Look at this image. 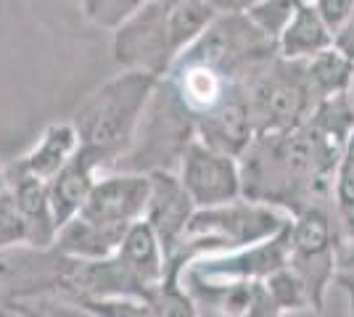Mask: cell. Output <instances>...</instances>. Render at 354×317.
<instances>
[{"label": "cell", "mask_w": 354, "mask_h": 317, "mask_svg": "<svg viewBox=\"0 0 354 317\" xmlns=\"http://www.w3.org/2000/svg\"><path fill=\"white\" fill-rule=\"evenodd\" d=\"M344 146L312 122L291 133H265L238 159L246 201L296 217L310 209H333V182Z\"/></svg>", "instance_id": "obj_1"}, {"label": "cell", "mask_w": 354, "mask_h": 317, "mask_svg": "<svg viewBox=\"0 0 354 317\" xmlns=\"http://www.w3.org/2000/svg\"><path fill=\"white\" fill-rule=\"evenodd\" d=\"M151 177L143 172H106L90 191L85 206L59 227L53 251L61 257L95 262L117 254L122 241L143 222Z\"/></svg>", "instance_id": "obj_2"}, {"label": "cell", "mask_w": 354, "mask_h": 317, "mask_svg": "<svg viewBox=\"0 0 354 317\" xmlns=\"http://www.w3.org/2000/svg\"><path fill=\"white\" fill-rule=\"evenodd\" d=\"M217 14L201 0H151L111 35V53L122 72L164 79Z\"/></svg>", "instance_id": "obj_3"}, {"label": "cell", "mask_w": 354, "mask_h": 317, "mask_svg": "<svg viewBox=\"0 0 354 317\" xmlns=\"http://www.w3.org/2000/svg\"><path fill=\"white\" fill-rule=\"evenodd\" d=\"M156 85L159 79L143 72H119L74 111L72 124L80 137V151L101 169V175L114 172L130 153Z\"/></svg>", "instance_id": "obj_4"}, {"label": "cell", "mask_w": 354, "mask_h": 317, "mask_svg": "<svg viewBox=\"0 0 354 317\" xmlns=\"http://www.w3.org/2000/svg\"><path fill=\"white\" fill-rule=\"evenodd\" d=\"M291 222V217L281 209L265 204H254L238 198L233 204L214 209H196L183 246L167 265V278H177L191 267L196 259L233 254L278 236Z\"/></svg>", "instance_id": "obj_5"}, {"label": "cell", "mask_w": 354, "mask_h": 317, "mask_svg": "<svg viewBox=\"0 0 354 317\" xmlns=\"http://www.w3.org/2000/svg\"><path fill=\"white\" fill-rule=\"evenodd\" d=\"M257 135L291 133L307 124L320 98L312 90L304 61L275 59L243 82Z\"/></svg>", "instance_id": "obj_6"}, {"label": "cell", "mask_w": 354, "mask_h": 317, "mask_svg": "<svg viewBox=\"0 0 354 317\" xmlns=\"http://www.w3.org/2000/svg\"><path fill=\"white\" fill-rule=\"evenodd\" d=\"M193 140H196V122L177 104L169 85L159 79L133 148L114 172H143V175L177 172V164Z\"/></svg>", "instance_id": "obj_7"}, {"label": "cell", "mask_w": 354, "mask_h": 317, "mask_svg": "<svg viewBox=\"0 0 354 317\" xmlns=\"http://www.w3.org/2000/svg\"><path fill=\"white\" fill-rule=\"evenodd\" d=\"M183 56L201 61L225 79L243 85L257 69L278 56V40L259 30L246 14L217 16Z\"/></svg>", "instance_id": "obj_8"}, {"label": "cell", "mask_w": 354, "mask_h": 317, "mask_svg": "<svg viewBox=\"0 0 354 317\" xmlns=\"http://www.w3.org/2000/svg\"><path fill=\"white\" fill-rule=\"evenodd\" d=\"M286 265L301 278L312 299V309L320 312L325 294L336 283L341 270L339 225L333 209H310L291 217Z\"/></svg>", "instance_id": "obj_9"}, {"label": "cell", "mask_w": 354, "mask_h": 317, "mask_svg": "<svg viewBox=\"0 0 354 317\" xmlns=\"http://www.w3.org/2000/svg\"><path fill=\"white\" fill-rule=\"evenodd\" d=\"M288 225L270 241H262L257 246L241 249L233 254L196 259L180 275L183 286H236V283L267 280L272 272L286 267L288 262Z\"/></svg>", "instance_id": "obj_10"}, {"label": "cell", "mask_w": 354, "mask_h": 317, "mask_svg": "<svg viewBox=\"0 0 354 317\" xmlns=\"http://www.w3.org/2000/svg\"><path fill=\"white\" fill-rule=\"evenodd\" d=\"M177 177L196 209H214L243 198L238 159L209 148L201 140H193L185 148L177 164Z\"/></svg>", "instance_id": "obj_11"}, {"label": "cell", "mask_w": 354, "mask_h": 317, "mask_svg": "<svg viewBox=\"0 0 354 317\" xmlns=\"http://www.w3.org/2000/svg\"><path fill=\"white\" fill-rule=\"evenodd\" d=\"M148 177H151V196H148L143 222L151 227L156 241L162 243V251L169 265V259L183 246L196 206L191 196L185 193L177 172H151Z\"/></svg>", "instance_id": "obj_12"}, {"label": "cell", "mask_w": 354, "mask_h": 317, "mask_svg": "<svg viewBox=\"0 0 354 317\" xmlns=\"http://www.w3.org/2000/svg\"><path fill=\"white\" fill-rule=\"evenodd\" d=\"M254 137H257V127H254V117H251L243 85L230 93L220 108H214L212 114L196 122V140H201L204 146L227 153L233 159L243 156Z\"/></svg>", "instance_id": "obj_13"}, {"label": "cell", "mask_w": 354, "mask_h": 317, "mask_svg": "<svg viewBox=\"0 0 354 317\" xmlns=\"http://www.w3.org/2000/svg\"><path fill=\"white\" fill-rule=\"evenodd\" d=\"M77 151H80V137L72 122H53L45 127L30 151L21 153L16 162H8V172L48 182L72 162Z\"/></svg>", "instance_id": "obj_14"}, {"label": "cell", "mask_w": 354, "mask_h": 317, "mask_svg": "<svg viewBox=\"0 0 354 317\" xmlns=\"http://www.w3.org/2000/svg\"><path fill=\"white\" fill-rule=\"evenodd\" d=\"M8 191L14 193L19 214L27 225V238H30L27 249H53L59 225H56L53 206H50L48 182L8 172Z\"/></svg>", "instance_id": "obj_15"}, {"label": "cell", "mask_w": 354, "mask_h": 317, "mask_svg": "<svg viewBox=\"0 0 354 317\" xmlns=\"http://www.w3.org/2000/svg\"><path fill=\"white\" fill-rule=\"evenodd\" d=\"M98 177H101V169L82 151H77L72 156V162L64 166L53 180H48V193H50L56 225H66L74 214L85 206Z\"/></svg>", "instance_id": "obj_16"}, {"label": "cell", "mask_w": 354, "mask_h": 317, "mask_svg": "<svg viewBox=\"0 0 354 317\" xmlns=\"http://www.w3.org/2000/svg\"><path fill=\"white\" fill-rule=\"evenodd\" d=\"M333 46H336L333 32L328 30V24L312 6V0H307L281 32L278 56L288 61H310L325 50H330Z\"/></svg>", "instance_id": "obj_17"}, {"label": "cell", "mask_w": 354, "mask_h": 317, "mask_svg": "<svg viewBox=\"0 0 354 317\" xmlns=\"http://www.w3.org/2000/svg\"><path fill=\"white\" fill-rule=\"evenodd\" d=\"M333 217L339 225L341 267L354 265V133L349 135L333 182Z\"/></svg>", "instance_id": "obj_18"}, {"label": "cell", "mask_w": 354, "mask_h": 317, "mask_svg": "<svg viewBox=\"0 0 354 317\" xmlns=\"http://www.w3.org/2000/svg\"><path fill=\"white\" fill-rule=\"evenodd\" d=\"M304 64H307V77L312 82V90L320 101L349 93L354 79V61L349 56H344L336 46L320 53V56H315V59L304 61Z\"/></svg>", "instance_id": "obj_19"}, {"label": "cell", "mask_w": 354, "mask_h": 317, "mask_svg": "<svg viewBox=\"0 0 354 317\" xmlns=\"http://www.w3.org/2000/svg\"><path fill=\"white\" fill-rule=\"evenodd\" d=\"M265 286L270 291V296H272V302L281 307L283 315H294V312L312 309V299L310 294H307V288H304L301 278L288 265L281 267L278 272H272L265 280Z\"/></svg>", "instance_id": "obj_20"}, {"label": "cell", "mask_w": 354, "mask_h": 317, "mask_svg": "<svg viewBox=\"0 0 354 317\" xmlns=\"http://www.w3.org/2000/svg\"><path fill=\"white\" fill-rule=\"evenodd\" d=\"M146 304L151 309V317H201L188 288L177 278H167L162 286L148 296Z\"/></svg>", "instance_id": "obj_21"}, {"label": "cell", "mask_w": 354, "mask_h": 317, "mask_svg": "<svg viewBox=\"0 0 354 317\" xmlns=\"http://www.w3.org/2000/svg\"><path fill=\"white\" fill-rule=\"evenodd\" d=\"M151 0H82L80 8L82 16L93 27L114 32L119 30L130 16H135Z\"/></svg>", "instance_id": "obj_22"}, {"label": "cell", "mask_w": 354, "mask_h": 317, "mask_svg": "<svg viewBox=\"0 0 354 317\" xmlns=\"http://www.w3.org/2000/svg\"><path fill=\"white\" fill-rule=\"evenodd\" d=\"M307 0H265L259 3L254 11H249V19L259 27L262 32H267L272 40L281 37V32L286 30V24L294 19V14L304 6Z\"/></svg>", "instance_id": "obj_23"}, {"label": "cell", "mask_w": 354, "mask_h": 317, "mask_svg": "<svg viewBox=\"0 0 354 317\" xmlns=\"http://www.w3.org/2000/svg\"><path fill=\"white\" fill-rule=\"evenodd\" d=\"M27 225L19 214V206L11 191L0 193V254H8L14 249H27Z\"/></svg>", "instance_id": "obj_24"}, {"label": "cell", "mask_w": 354, "mask_h": 317, "mask_svg": "<svg viewBox=\"0 0 354 317\" xmlns=\"http://www.w3.org/2000/svg\"><path fill=\"white\" fill-rule=\"evenodd\" d=\"M21 317H93L77 302L64 296H30V299H8Z\"/></svg>", "instance_id": "obj_25"}, {"label": "cell", "mask_w": 354, "mask_h": 317, "mask_svg": "<svg viewBox=\"0 0 354 317\" xmlns=\"http://www.w3.org/2000/svg\"><path fill=\"white\" fill-rule=\"evenodd\" d=\"M77 304L93 317H151L148 304L140 299H88Z\"/></svg>", "instance_id": "obj_26"}, {"label": "cell", "mask_w": 354, "mask_h": 317, "mask_svg": "<svg viewBox=\"0 0 354 317\" xmlns=\"http://www.w3.org/2000/svg\"><path fill=\"white\" fill-rule=\"evenodd\" d=\"M312 6L323 16V21L328 24V30L333 32V37L354 19V0H312Z\"/></svg>", "instance_id": "obj_27"}, {"label": "cell", "mask_w": 354, "mask_h": 317, "mask_svg": "<svg viewBox=\"0 0 354 317\" xmlns=\"http://www.w3.org/2000/svg\"><path fill=\"white\" fill-rule=\"evenodd\" d=\"M207 8H212L217 16H238V14H249L254 11L259 3L265 0H201Z\"/></svg>", "instance_id": "obj_28"}, {"label": "cell", "mask_w": 354, "mask_h": 317, "mask_svg": "<svg viewBox=\"0 0 354 317\" xmlns=\"http://www.w3.org/2000/svg\"><path fill=\"white\" fill-rule=\"evenodd\" d=\"M336 48H339L344 56H349L354 61V19L336 35Z\"/></svg>", "instance_id": "obj_29"}, {"label": "cell", "mask_w": 354, "mask_h": 317, "mask_svg": "<svg viewBox=\"0 0 354 317\" xmlns=\"http://www.w3.org/2000/svg\"><path fill=\"white\" fill-rule=\"evenodd\" d=\"M336 286L346 294V299H349V315L354 317V272H339Z\"/></svg>", "instance_id": "obj_30"}, {"label": "cell", "mask_w": 354, "mask_h": 317, "mask_svg": "<svg viewBox=\"0 0 354 317\" xmlns=\"http://www.w3.org/2000/svg\"><path fill=\"white\" fill-rule=\"evenodd\" d=\"M3 191H8V164L6 162H0V193Z\"/></svg>", "instance_id": "obj_31"}, {"label": "cell", "mask_w": 354, "mask_h": 317, "mask_svg": "<svg viewBox=\"0 0 354 317\" xmlns=\"http://www.w3.org/2000/svg\"><path fill=\"white\" fill-rule=\"evenodd\" d=\"M0 317H21L16 312V307L11 302H3L0 304Z\"/></svg>", "instance_id": "obj_32"}, {"label": "cell", "mask_w": 354, "mask_h": 317, "mask_svg": "<svg viewBox=\"0 0 354 317\" xmlns=\"http://www.w3.org/2000/svg\"><path fill=\"white\" fill-rule=\"evenodd\" d=\"M349 98H352V104H354V79H352V88H349Z\"/></svg>", "instance_id": "obj_33"}]
</instances>
